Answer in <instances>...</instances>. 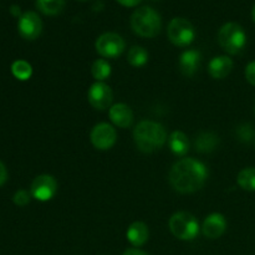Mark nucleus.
I'll return each instance as SVG.
<instances>
[{
	"instance_id": "obj_32",
	"label": "nucleus",
	"mask_w": 255,
	"mask_h": 255,
	"mask_svg": "<svg viewBox=\"0 0 255 255\" xmlns=\"http://www.w3.org/2000/svg\"><path fill=\"white\" fill-rule=\"evenodd\" d=\"M80 1H84V0H80Z\"/></svg>"
},
{
	"instance_id": "obj_29",
	"label": "nucleus",
	"mask_w": 255,
	"mask_h": 255,
	"mask_svg": "<svg viewBox=\"0 0 255 255\" xmlns=\"http://www.w3.org/2000/svg\"><path fill=\"white\" fill-rule=\"evenodd\" d=\"M124 255H148V254L138 248H132V249H127V251L124 253Z\"/></svg>"
},
{
	"instance_id": "obj_11",
	"label": "nucleus",
	"mask_w": 255,
	"mask_h": 255,
	"mask_svg": "<svg viewBox=\"0 0 255 255\" xmlns=\"http://www.w3.org/2000/svg\"><path fill=\"white\" fill-rule=\"evenodd\" d=\"M87 99H89L90 105L96 110H106L111 106L112 100H114V94L109 85L105 82H95L87 92Z\"/></svg>"
},
{
	"instance_id": "obj_18",
	"label": "nucleus",
	"mask_w": 255,
	"mask_h": 255,
	"mask_svg": "<svg viewBox=\"0 0 255 255\" xmlns=\"http://www.w3.org/2000/svg\"><path fill=\"white\" fill-rule=\"evenodd\" d=\"M219 138L217 134H214L213 132H203V133L199 134L196 138L194 142V146L198 152L202 153H208L216 149V147L218 146Z\"/></svg>"
},
{
	"instance_id": "obj_15",
	"label": "nucleus",
	"mask_w": 255,
	"mask_h": 255,
	"mask_svg": "<svg viewBox=\"0 0 255 255\" xmlns=\"http://www.w3.org/2000/svg\"><path fill=\"white\" fill-rule=\"evenodd\" d=\"M110 119L116 126L127 128L133 122V112L126 104H116L110 109Z\"/></svg>"
},
{
	"instance_id": "obj_24",
	"label": "nucleus",
	"mask_w": 255,
	"mask_h": 255,
	"mask_svg": "<svg viewBox=\"0 0 255 255\" xmlns=\"http://www.w3.org/2000/svg\"><path fill=\"white\" fill-rule=\"evenodd\" d=\"M237 136L242 142H251L254 138L255 131L251 125H242L237 129Z\"/></svg>"
},
{
	"instance_id": "obj_21",
	"label": "nucleus",
	"mask_w": 255,
	"mask_h": 255,
	"mask_svg": "<svg viewBox=\"0 0 255 255\" xmlns=\"http://www.w3.org/2000/svg\"><path fill=\"white\" fill-rule=\"evenodd\" d=\"M127 61L134 67H142L148 61V52L142 46H133L129 49Z\"/></svg>"
},
{
	"instance_id": "obj_19",
	"label": "nucleus",
	"mask_w": 255,
	"mask_h": 255,
	"mask_svg": "<svg viewBox=\"0 0 255 255\" xmlns=\"http://www.w3.org/2000/svg\"><path fill=\"white\" fill-rule=\"evenodd\" d=\"M36 6L42 14L55 16L62 12L65 7V0H36Z\"/></svg>"
},
{
	"instance_id": "obj_7",
	"label": "nucleus",
	"mask_w": 255,
	"mask_h": 255,
	"mask_svg": "<svg viewBox=\"0 0 255 255\" xmlns=\"http://www.w3.org/2000/svg\"><path fill=\"white\" fill-rule=\"evenodd\" d=\"M96 51L105 59H116L126 49V42L116 32H105L96 40Z\"/></svg>"
},
{
	"instance_id": "obj_20",
	"label": "nucleus",
	"mask_w": 255,
	"mask_h": 255,
	"mask_svg": "<svg viewBox=\"0 0 255 255\" xmlns=\"http://www.w3.org/2000/svg\"><path fill=\"white\" fill-rule=\"evenodd\" d=\"M237 182L244 191L255 192V167H248L239 172Z\"/></svg>"
},
{
	"instance_id": "obj_10",
	"label": "nucleus",
	"mask_w": 255,
	"mask_h": 255,
	"mask_svg": "<svg viewBox=\"0 0 255 255\" xmlns=\"http://www.w3.org/2000/svg\"><path fill=\"white\" fill-rule=\"evenodd\" d=\"M17 30L22 39L35 40L41 34L42 21L35 11H26L19 17Z\"/></svg>"
},
{
	"instance_id": "obj_22",
	"label": "nucleus",
	"mask_w": 255,
	"mask_h": 255,
	"mask_svg": "<svg viewBox=\"0 0 255 255\" xmlns=\"http://www.w3.org/2000/svg\"><path fill=\"white\" fill-rule=\"evenodd\" d=\"M91 72L95 80L102 82L109 79L110 75H111V65L105 59H99L92 64Z\"/></svg>"
},
{
	"instance_id": "obj_12",
	"label": "nucleus",
	"mask_w": 255,
	"mask_h": 255,
	"mask_svg": "<svg viewBox=\"0 0 255 255\" xmlns=\"http://www.w3.org/2000/svg\"><path fill=\"white\" fill-rule=\"evenodd\" d=\"M227 229V219L223 214L213 213L208 216L204 221L202 232L203 236L208 239H217L223 236Z\"/></svg>"
},
{
	"instance_id": "obj_14",
	"label": "nucleus",
	"mask_w": 255,
	"mask_h": 255,
	"mask_svg": "<svg viewBox=\"0 0 255 255\" xmlns=\"http://www.w3.org/2000/svg\"><path fill=\"white\" fill-rule=\"evenodd\" d=\"M233 60L228 56H216L209 61L208 72L213 79H226L233 70Z\"/></svg>"
},
{
	"instance_id": "obj_2",
	"label": "nucleus",
	"mask_w": 255,
	"mask_h": 255,
	"mask_svg": "<svg viewBox=\"0 0 255 255\" xmlns=\"http://www.w3.org/2000/svg\"><path fill=\"white\" fill-rule=\"evenodd\" d=\"M133 139L137 148L144 153L161 149L167 141L166 128L154 121H141L133 131Z\"/></svg>"
},
{
	"instance_id": "obj_30",
	"label": "nucleus",
	"mask_w": 255,
	"mask_h": 255,
	"mask_svg": "<svg viewBox=\"0 0 255 255\" xmlns=\"http://www.w3.org/2000/svg\"><path fill=\"white\" fill-rule=\"evenodd\" d=\"M10 12H11L12 15H15V16H21V12H20V7L16 6V5H12V6L10 7Z\"/></svg>"
},
{
	"instance_id": "obj_5",
	"label": "nucleus",
	"mask_w": 255,
	"mask_h": 255,
	"mask_svg": "<svg viewBox=\"0 0 255 255\" xmlns=\"http://www.w3.org/2000/svg\"><path fill=\"white\" fill-rule=\"evenodd\" d=\"M169 231L181 241H193L199 233V223L193 214L178 212L169 219Z\"/></svg>"
},
{
	"instance_id": "obj_9",
	"label": "nucleus",
	"mask_w": 255,
	"mask_h": 255,
	"mask_svg": "<svg viewBox=\"0 0 255 255\" xmlns=\"http://www.w3.org/2000/svg\"><path fill=\"white\" fill-rule=\"evenodd\" d=\"M90 138H91V142L95 148L101 149V151H107V149L112 148L115 143H116V129L111 125L102 122V124L96 125L92 128Z\"/></svg>"
},
{
	"instance_id": "obj_6",
	"label": "nucleus",
	"mask_w": 255,
	"mask_h": 255,
	"mask_svg": "<svg viewBox=\"0 0 255 255\" xmlns=\"http://www.w3.org/2000/svg\"><path fill=\"white\" fill-rule=\"evenodd\" d=\"M169 41L179 47H186L191 45L196 39V30L191 21L184 17H174L171 20L167 29Z\"/></svg>"
},
{
	"instance_id": "obj_1",
	"label": "nucleus",
	"mask_w": 255,
	"mask_h": 255,
	"mask_svg": "<svg viewBox=\"0 0 255 255\" xmlns=\"http://www.w3.org/2000/svg\"><path fill=\"white\" fill-rule=\"evenodd\" d=\"M208 177L206 164L196 158H182L169 172V183L179 193H193L204 186Z\"/></svg>"
},
{
	"instance_id": "obj_8",
	"label": "nucleus",
	"mask_w": 255,
	"mask_h": 255,
	"mask_svg": "<svg viewBox=\"0 0 255 255\" xmlns=\"http://www.w3.org/2000/svg\"><path fill=\"white\" fill-rule=\"evenodd\" d=\"M57 192V182L56 179L49 174H41L37 176L32 181L30 193L32 198L40 202H47L55 197Z\"/></svg>"
},
{
	"instance_id": "obj_25",
	"label": "nucleus",
	"mask_w": 255,
	"mask_h": 255,
	"mask_svg": "<svg viewBox=\"0 0 255 255\" xmlns=\"http://www.w3.org/2000/svg\"><path fill=\"white\" fill-rule=\"evenodd\" d=\"M30 198H31V193H29V192L25 191V189H19V191L14 194V197H12V202H14L16 206L24 207L26 206V204H29Z\"/></svg>"
},
{
	"instance_id": "obj_3",
	"label": "nucleus",
	"mask_w": 255,
	"mask_h": 255,
	"mask_svg": "<svg viewBox=\"0 0 255 255\" xmlns=\"http://www.w3.org/2000/svg\"><path fill=\"white\" fill-rule=\"evenodd\" d=\"M131 27L138 36L154 37L161 31L162 19L153 7L142 6L132 14Z\"/></svg>"
},
{
	"instance_id": "obj_23",
	"label": "nucleus",
	"mask_w": 255,
	"mask_h": 255,
	"mask_svg": "<svg viewBox=\"0 0 255 255\" xmlns=\"http://www.w3.org/2000/svg\"><path fill=\"white\" fill-rule=\"evenodd\" d=\"M11 74L20 81H26L31 77L32 67L25 60H16L11 65Z\"/></svg>"
},
{
	"instance_id": "obj_27",
	"label": "nucleus",
	"mask_w": 255,
	"mask_h": 255,
	"mask_svg": "<svg viewBox=\"0 0 255 255\" xmlns=\"http://www.w3.org/2000/svg\"><path fill=\"white\" fill-rule=\"evenodd\" d=\"M7 181V171H6V167L4 166V163L0 162V187Z\"/></svg>"
},
{
	"instance_id": "obj_4",
	"label": "nucleus",
	"mask_w": 255,
	"mask_h": 255,
	"mask_svg": "<svg viewBox=\"0 0 255 255\" xmlns=\"http://www.w3.org/2000/svg\"><path fill=\"white\" fill-rule=\"evenodd\" d=\"M218 42L224 51L237 55L246 47L247 34L237 22H227L219 29Z\"/></svg>"
},
{
	"instance_id": "obj_17",
	"label": "nucleus",
	"mask_w": 255,
	"mask_h": 255,
	"mask_svg": "<svg viewBox=\"0 0 255 255\" xmlns=\"http://www.w3.org/2000/svg\"><path fill=\"white\" fill-rule=\"evenodd\" d=\"M168 146L176 156H184L189 149V139L182 131H174L169 136Z\"/></svg>"
},
{
	"instance_id": "obj_31",
	"label": "nucleus",
	"mask_w": 255,
	"mask_h": 255,
	"mask_svg": "<svg viewBox=\"0 0 255 255\" xmlns=\"http://www.w3.org/2000/svg\"><path fill=\"white\" fill-rule=\"evenodd\" d=\"M252 17H253V21L255 22V5H254L253 10H252Z\"/></svg>"
},
{
	"instance_id": "obj_16",
	"label": "nucleus",
	"mask_w": 255,
	"mask_h": 255,
	"mask_svg": "<svg viewBox=\"0 0 255 255\" xmlns=\"http://www.w3.org/2000/svg\"><path fill=\"white\" fill-rule=\"evenodd\" d=\"M149 232L148 227L143 222H134L128 227L127 231V239L133 247H142L148 241Z\"/></svg>"
},
{
	"instance_id": "obj_28",
	"label": "nucleus",
	"mask_w": 255,
	"mask_h": 255,
	"mask_svg": "<svg viewBox=\"0 0 255 255\" xmlns=\"http://www.w3.org/2000/svg\"><path fill=\"white\" fill-rule=\"evenodd\" d=\"M116 1L119 2V4L124 5V6L133 7V6H136V5H138L142 0H116Z\"/></svg>"
},
{
	"instance_id": "obj_26",
	"label": "nucleus",
	"mask_w": 255,
	"mask_h": 255,
	"mask_svg": "<svg viewBox=\"0 0 255 255\" xmlns=\"http://www.w3.org/2000/svg\"><path fill=\"white\" fill-rule=\"evenodd\" d=\"M246 79L247 81L255 87V61L247 65L246 67Z\"/></svg>"
},
{
	"instance_id": "obj_33",
	"label": "nucleus",
	"mask_w": 255,
	"mask_h": 255,
	"mask_svg": "<svg viewBox=\"0 0 255 255\" xmlns=\"http://www.w3.org/2000/svg\"><path fill=\"white\" fill-rule=\"evenodd\" d=\"M254 146H255V142H254Z\"/></svg>"
},
{
	"instance_id": "obj_13",
	"label": "nucleus",
	"mask_w": 255,
	"mask_h": 255,
	"mask_svg": "<svg viewBox=\"0 0 255 255\" xmlns=\"http://www.w3.org/2000/svg\"><path fill=\"white\" fill-rule=\"evenodd\" d=\"M201 52L198 50H186L179 57V70L187 77H192L198 71L201 65Z\"/></svg>"
}]
</instances>
